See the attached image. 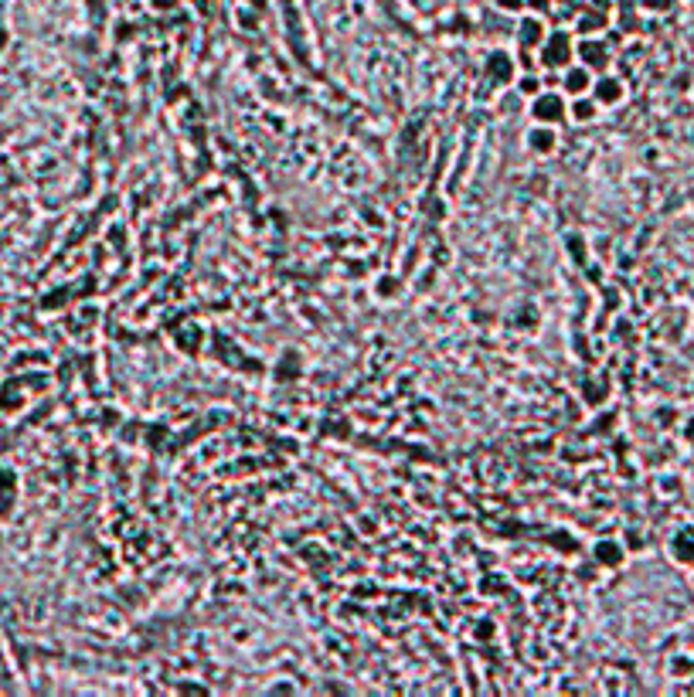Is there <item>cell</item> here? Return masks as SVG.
Wrapping results in <instances>:
<instances>
[{
    "label": "cell",
    "mask_w": 694,
    "mask_h": 697,
    "mask_svg": "<svg viewBox=\"0 0 694 697\" xmlns=\"http://www.w3.org/2000/svg\"><path fill=\"white\" fill-rule=\"evenodd\" d=\"M568 55H572V44H568V38L565 35H552L548 41H541V61L548 65V68H561L565 61H568Z\"/></svg>",
    "instance_id": "cell-1"
},
{
    "label": "cell",
    "mask_w": 694,
    "mask_h": 697,
    "mask_svg": "<svg viewBox=\"0 0 694 697\" xmlns=\"http://www.w3.org/2000/svg\"><path fill=\"white\" fill-rule=\"evenodd\" d=\"M531 109H535V116H538L541 123H555V119L565 116V102H561V96H555V92H541L538 102H535Z\"/></svg>",
    "instance_id": "cell-2"
},
{
    "label": "cell",
    "mask_w": 694,
    "mask_h": 697,
    "mask_svg": "<svg viewBox=\"0 0 694 697\" xmlns=\"http://www.w3.org/2000/svg\"><path fill=\"white\" fill-rule=\"evenodd\" d=\"M518 41L524 44V48H538L541 41H544V27H541V20L538 18H524L520 20Z\"/></svg>",
    "instance_id": "cell-3"
},
{
    "label": "cell",
    "mask_w": 694,
    "mask_h": 697,
    "mask_svg": "<svg viewBox=\"0 0 694 697\" xmlns=\"http://www.w3.org/2000/svg\"><path fill=\"white\" fill-rule=\"evenodd\" d=\"M619 99H623L619 78H599L596 82V102H602V106H616Z\"/></svg>",
    "instance_id": "cell-4"
},
{
    "label": "cell",
    "mask_w": 694,
    "mask_h": 697,
    "mask_svg": "<svg viewBox=\"0 0 694 697\" xmlns=\"http://www.w3.org/2000/svg\"><path fill=\"white\" fill-rule=\"evenodd\" d=\"M592 85V75H589V68H568L565 72V89L572 92V96H582L585 89Z\"/></svg>",
    "instance_id": "cell-5"
},
{
    "label": "cell",
    "mask_w": 694,
    "mask_h": 697,
    "mask_svg": "<svg viewBox=\"0 0 694 697\" xmlns=\"http://www.w3.org/2000/svg\"><path fill=\"white\" fill-rule=\"evenodd\" d=\"M578 55H582V61H585V65H596V68H602V65H606V48H602L599 41H585V44L578 48Z\"/></svg>",
    "instance_id": "cell-6"
},
{
    "label": "cell",
    "mask_w": 694,
    "mask_h": 697,
    "mask_svg": "<svg viewBox=\"0 0 694 697\" xmlns=\"http://www.w3.org/2000/svg\"><path fill=\"white\" fill-rule=\"evenodd\" d=\"M602 27H606L602 11H589V14L578 18V31H582V35H592V31H602Z\"/></svg>",
    "instance_id": "cell-7"
},
{
    "label": "cell",
    "mask_w": 694,
    "mask_h": 697,
    "mask_svg": "<svg viewBox=\"0 0 694 697\" xmlns=\"http://www.w3.org/2000/svg\"><path fill=\"white\" fill-rule=\"evenodd\" d=\"M528 143H531L535 150L541 147V154H548V150L555 147V136H552V130H531V133H528Z\"/></svg>",
    "instance_id": "cell-8"
},
{
    "label": "cell",
    "mask_w": 694,
    "mask_h": 697,
    "mask_svg": "<svg viewBox=\"0 0 694 697\" xmlns=\"http://www.w3.org/2000/svg\"><path fill=\"white\" fill-rule=\"evenodd\" d=\"M572 116H576V119H589V116H596V102H585V99H578L576 106H572Z\"/></svg>",
    "instance_id": "cell-9"
},
{
    "label": "cell",
    "mask_w": 694,
    "mask_h": 697,
    "mask_svg": "<svg viewBox=\"0 0 694 697\" xmlns=\"http://www.w3.org/2000/svg\"><path fill=\"white\" fill-rule=\"evenodd\" d=\"M520 89H524V92H538L541 82H538V78H524V82H520Z\"/></svg>",
    "instance_id": "cell-10"
},
{
    "label": "cell",
    "mask_w": 694,
    "mask_h": 697,
    "mask_svg": "<svg viewBox=\"0 0 694 697\" xmlns=\"http://www.w3.org/2000/svg\"><path fill=\"white\" fill-rule=\"evenodd\" d=\"M497 4H501L504 11H520L524 7V0H497Z\"/></svg>",
    "instance_id": "cell-11"
},
{
    "label": "cell",
    "mask_w": 694,
    "mask_h": 697,
    "mask_svg": "<svg viewBox=\"0 0 694 697\" xmlns=\"http://www.w3.org/2000/svg\"><path fill=\"white\" fill-rule=\"evenodd\" d=\"M592 4H596L599 11H602V7H609V0H592Z\"/></svg>",
    "instance_id": "cell-12"
},
{
    "label": "cell",
    "mask_w": 694,
    "mask_h": 697,
    "mask_svg": "<svg viewBox=\"0 0 694 697\" xmlns=\"http://www.w3.org/2000/svg\"><path fill=\"white\" fill-rule=\"evenodd\" d=\"M559 4H568V7H576V4H578V0H559Z\"/></svg>",
    "instance_id": "cell-13"
}]
</instances>
